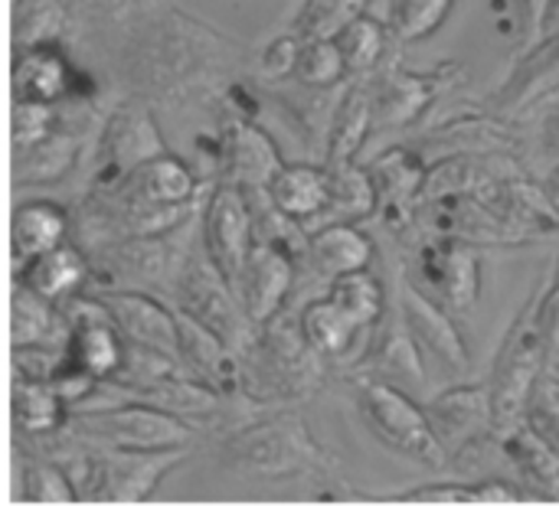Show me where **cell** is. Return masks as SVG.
Masks as SVG:
<instances>
[{"label": "cell", "mask_w": 559, "mask_h": 506, "mask_svg": "<svg viewBox=\"0 0 559 506\" xmlns=\"http://www.w3.org/2000/svg\"><path fill=\"white\" fill-rule=\"evenodd\" d=\"M242 59V46L226 33L180 10H160L128 29L118 69L138 98L180 105L226 92Z\"/></svg>", "instance_id": "obj_1"}, {"label": "cell", "mask_w": 559, "mask_h": 506, "mask_svg": "<svg viewBox=\"0 0 559 506\" xmlns=\"http://www.w3.org/2000/svg\"><path fill=\"white\" fill-rule=\"evenodd\" d=\"M223 465L252 478H301L328 468V451L308 429L298 409H272L239 422L219 451Z\"/></svg>", "instance_id": "obj_2"}, {"label": "cell", "mask_w": 559, "mask_h": 506, "mask_svg": "<svg viewBox=\"0 0 559 506\" xmlns=\"http://www.w3.org/2000/svg\"><path fill=\"white\" fill-rule=\"evenodd\" d=\"M242 396L259 409L292 406L318 393L324 380V357L305 340L301 327L285 324L282 314L259 327L255 340L239 353Z\"/></svg>", "instance_id": "obj_3"}, {"label": "cell", "mask_w": 559, "mask_h": 506, "mask_svg": "<svg viewBox=\"0 0 559 506\" xmlns=\"http://www.w3.org/2000/svg\"><path fill=\"white\" fill-rule=\"evenodd\" d=\"M200 242V226L187 222L157 236H131L92 249V278L98 288H144L174 298L177 281Z\"/></svg>", "instance_id": "obj_4"}, {"label": "cell", "mask_w": 559, "mask_h": 506, "mask_svg": "<svg viewBox=\"0 0 559 506\" xmlns=\"http://www.w3.org/2000/svg\"><path fill=\"white\" fill-rule=\"evenodd\" d=\"M550 285V272H544V278H537L531 298L521 304L518 317L511 321L498 353H495V366H491V399H495V422L498 432L514 429L518 422H524L527 415V402L540 383V376L550 370L547 363V344L540 334V321H537V308L540 298Z\"/></svg>", "instance_id": "obj_5"}, {"label": "cell", "mask_w": 559, "mask_h": 506, "mask_svg": "<svg viewBox=\"0 0 559 506\" xmlns=\"http://www.w3.org/2000/svg\"><path fill=\"white\" fill-rule=\"evenodd\" d=\"M354 402H357L360 422L383 448L429 471L445 465V451L432 432L426 406H419L403 386L373 373H357Z\"/></svg>", "instance_id": "obj_6"}, {"label": "cell", "mask_w": 559, "mask_h": 506, "mask_svg": "<svg viewBox=\"0 0 559 506\" xmlns=\"http://www.w3.org/2000/svg\"><path fill=\"white\" fill-rule=\"evenodd\" d=\"M66 432H72L85 445L98 448H124V451H170L193 448L200 429L167 409L151 402H111L105 409H75Z\"/></svg>", "instance_id": "obj_7"}, {"label": "cell", "mask_w": 559, "mask_h": 506, "mask_svg": "<svg viewBox=\"0 0 559 506\" xmlns=\"http://www.w3.org/2000/svg\"><path fill=\"white\" fill-rule=\"evenodd\" d=\"M174 308L190 314L193 321H200L203 327H210L216 337H223L236 353H242L259 327L252 324V317L246 314L236 288L229 285V278L210 262V255L203 252V245L197 242L180 281H177V291H174Z\"/></svg>", "instance_id": "obj_8"}, {"label": "cell", "mask_w": 559, "mask_h": 506, "mask_svg": "<svg viewBox=\"0 0 559 506\" xmlns=\"http://www.w3.org/2000/svg\"><path fill=\"white\" fill-rule=\"evenodd\" d=\"M432 432L445 461H468L488 442H498L495 399L488 383H455L426 402Z\"/></svg>", "instance_id": "obj_9"}, {"label": "cell", "mask_w": 559, "mask_h": 506, "mask_svg": "<svg viewBox=\"0 0 559 506\" xmlns=\"http://www.w3.org/2000/svg\"><path fill=\"white\" fill-rule=\"evenodd\" d=\"M426 294L442 301L449 311L465 314L481 294V258L478 245L429 232L413 252V275Z\"/></svg>", "instance_id": "obj_10"}, {"label": "cell", "mask_w": 559, "mask_h": 506, "mask_svg": "<svg viewBox=\"0 0 559 506\" xmlns=\"http://www.w3.org/2000/svg\"><path fill=\"white\" fill-rule=\"evenodd\" d=\"M160 150H167V144L157 131L154 105L138 95L121 101L102 128L92 186H115L141 160H147Z\"/></svg>", "instance_id": "obj_11"}, {"label": "cell", "mask_w": 559, "mask_h": 506, "mask_svg": "<svg viewBox=\"0 0 559 506\" xmlns=\"http://www.w3.org/2000/svg\"><path fill=\"white\" fill-rule=\"evenodd\" d=\"M200 245L210 255V262L229 278V285H236L239 272L246 268L255 249L252 206L242 186L216 180L200 213Z\"/></svg>", "instance_id": "obj_12"}, {"label": "cell", "mask_w": 559, "mask_h": 506, "mask_svg": "<svg viewBox=\"0 0 559 506\" xmlns=\"http://www.w3.org/2000/svg\"><path fill=\"white\" fill-rule=\"evenodd\" d=\"M462 72L455 62L439 69H406V65H386L373 79V101H377V131L390 128H413L455 82Z\"/></svg>", "instance_id": "obj_13"}, {"label": "cell", "mask_w": 559, "mask_h": 506, "mask_svg": "<svg viewBox=\"0 0 559 506\" xmlns=\"http://www.w3.org/2000/svg\"><path fill=\"white\" fill-rule=\"evenodd\" d=\"M285 167V157L272 134L252 118L229 111L216 137V177L242 190H262Z\"/></svg>", "instance_id": "obj_14"}, {"label": "cell", "mask_w": 559, "mask_h": 506, "mask_svg": "<svg viewBox=\"0 0 559 506\" xmlns=\"http://www.w3.org/2000/svg\"><path fill=\"white\" fill-rule=\"evenodd\" d=\"M400 314L416 337V344L452 376H465L472 370V350L465 344L462 327L455 324V311L426 294L409 275L400 281Z\"/></svg>", "instance_id": "obj_15"}, {"label": "cell", "mask_w": 559, "mask_h": 506, "mask_svg": "<svg viewBox=\"0 0 559 506\" xmlns=\"http://www.w3.org/2000/svg\"><path fill=\"white\" fill-rule=\"evenodd\" d=\"M367 167L380 193L377 216L386 222L390 232L406 236L419 222V209H423V190L429 177L426 154L419 147H390Z\"/></svg>", "instance_id": "obj_16"}, {"label": "cell", "mask_w": 559, "mask_h": 506, "mask_svg": "<svg viewBox=\"0 0 559 506\" xmlns=\"http://www.w3.org/2000/svg\"><path fill=\"white\" fill-rule=\"evenodd\" d=\"M419 222L436 236L462 239L472 245H527L531 242L478 193H452V196L426 200L419 209Z\"/></svg>", "instance_id": "obj_17"}, {"label": "cell", "mask_w": 559, "mask_h": 506, "mask_svg": "<svg viewBox=\"0 0 559 506\" xmlns=\"http://www.w3.org/2000/svg\"><path fill=\"white\" fill-rule=\"evenodd\" d=\"M75 85H79V65L66 56V49L52 36L26 39L13 46V56H10L13 98L66 105L72 101Z\"/></svg>", "instance_id": "obj_18"}, {"label": "cell", "mask_w": 559, "mask_h": 506, "mask_svg": "<svg viewBox=\"0 0 559 506\" xmlns=\"http://www.w3.org/2000/svg\"><path fill=\"white\" fill-rule=\"evenodd\" d=\"M115 327L128 344L160 350L167 357H180V314L177 308H167L154 291L144 288H98L95 291Z\"/></svg>", "instance_id": "obj_19"}, {"label": "cell", "mask_w": 559, "mask_h": 506, "mask_svg": "<svg viewBox=\"0 0 559 506\" xmlns=\"http://www.w3.org/2000/svg\"><path fill=\"white\" fill-rule=\"evenodd\" d=\"M295 272H298V258L292 252L269 242H255L246 268L233 285L255 327L275 321L285 311V301L295 285Z\"/></svg>", "instance_id": "obj_20"}, {"label": "cell", "mask_w": 559, "mask_h": 506, "mask_svg": "<svg viewBox=\"0 0 559 506\" xmlns=\"http://www.w3.org/2000/svg\"><path fill=\"white\" fill-rule=\"evenodd\" d=\"M478 196L491 209H498L511 226H518L531 242L559 232L557 206L550 203L544 183H534L524 173V167H514V170L495 177L485 190H478Z\"/></svg>", "instance_id": "obj_21"}, {"label": "cell", "mask_w": 559, "mask_h": 506, "mask_svg": "<svg viewBox=\"0 0 559 506\" xmlns=\"http://www.w3.org/2000/svg\"><path fill=\"white\" fill-rule=\"evenodd\" d=\"M180 314V366L183 373L210 383L213 389L226 393V396H242V360L239 353L216 337L210 327H203L200 321H193L190 314Z\"/></svg>", "instance_id": "obj_22"}, {"label": "cell", "mask_w": 559, "mask_h": 506, "mask_svg": "<svg viewBox=\"0 0 559 506\" xmlns=\"http://www.w3.org/2000/svg\"><path fill=\"white\" fill-rule=\"evenodd\" d=\"M559 92V33L540 36L524 49L518 65L511 69L508 82L495 92V108L501 115L531 108Z\"/></svg>", "instance_id": "obj_23"}, {"label": "cell", "mask_w": 559, "mask_h": 506, "mask_svg": "<svg viewBox=\"0 0 559 506\" xmlns=\"http://www.w3.org/2000/svg\"><path fill=\"white\" fill-rule=\"evenodd\" d=\"M72 216L52 200H16L10 213V258L20 272L29 258L69 242Z\"/></svg>", "instance_id": "obj_24"}, {"label": "cell", "mask_w": 559, "mask_h": 506, "mask_svg": "<svg viewBox=\"0 0 559 506\" xmlns=\"http://www.w3.org/2000/svg\"><path fill=\"white\" fill-rule=\"evenodd\" d=\"M377 258L373 239L360 229V222H324L308 232L305 262L321 278H337L347 272L370 268Z\"/></svg>", "instance_id": "obj_25"}, {"label": "cell", "mask_w": 559, "mask_h": 506, "mask_svg": "<svg viewBox=\"0 0 559 506\" xmlns=\"http://www.w3.org/2000/svg\"><path fill=\"white\" fill-rule=\"evenodd\" d=\"M423 347L416 344V337L409 334L403 314H396L393 321H383L377 327V337L370 340L360 370L357 373H373L383 376L403 389L423 386L426 383V370H423Z\"/></svg>", "instance_id": "obj_26"}, {"label": "cell", "mask_w": 559, "mask_h": 506, "mask_svg": "<svg viewBox=\"0 0 559 506\" xmlns=\"http://www.w3.org/2000/svg\"><path fill=\"white\" fill-rule=\"evenodd\" d=\"M377 128V101H373V82H354L341 92L334 111H331V128L324 141V164H341V160H357L364 150L370 131Z\"/></svg>", "instance_id": "obj_27"}, {"label": "cell", "mask_w": 559, "mask_h": 506, "mask_svg": "<svg viewBox=\"0 0 559 506\" xmlns=\"http://www.w3.org/2000/svg\"><path fill=\"white\" fill-rule=\"evenodd\" d=\"M13 278H23L33 291L62 304L72 294L85 291V285L92 281V255L79 242H62L29 258L20 272H13Z\"/></svg>", "instance_id": "obj_28"}, {"label": "cell", "mask_w": 559, "mask_h": 506, "mask_svg": "<svg viewBox=\"0 0 559 506\" xmlns=\"http://www.w3.org/2000/svg\"><path fill=\"white\" fill-rule=\"evenodd\" d=\"M115 186H121L128 196L144 203H197L200 180L193 170L170 150H160L147 160H141L128 177H121Z\"/></svg>", "instance_id": "obj_29"}, {"label": "cell", "mask_w": 559, "mask_h": 506, "mask_svg": "<svg viewBox=\"0 0 559 506\" xmlns=\"http://www.w3.org/2000/svg\"><path fill=\"white\" fill-rule=\"evenodd\" d=\"M82 154V134H75V128H69L62 118L59 124L36 144L13 150V177L23 186H43V183H59L62 177H69L79 164Z\"/></svg>", "instance_id": "obj_30"}, {"label": "cell", "mask_w": 559, "mask_h": 506, "mask_svg": "<svg viewBox=\"0 0 559 506\" xmlns=\"http://www.w3.org/2000/svg\"><path fill=\"white\" fill-rule=\"evenodd\" d=\"M498 448L531 491L559 501V451L544 435H537L527 422H518L514 429L498 432Z\"/></svg>", "instance_id": "obj_31"}, {"label": "cell", "mask_w": 559, "mask_h": 506, "mask_svg": "<svg viewBox=\"0 0 559 506\" xmlns=\"http://www.w3.org/2000/svg\"><path fill=\"white\" fill-rule=\"evenodd\" d=\"M423 154L432 150L439 157L449 154H514L518 137L508 124H501L498 118L488 115H468V118H455L442 128H436L432 134L423 137V144H416Z\"/></svg>", "instance_id": "obj_32"}, {"label": "cell", "mask_w": 559, "mask_h": 506, "mask_svg": "<svg viewBox=\"0 0 559 506\" xmlns=\"http://www.w3.org/2000/svg\"><path fill=\"white\" fill-rule=\"evenodd\" d=\"M10 415H13V429L16 435L29 438V442H43L59 435L69 419H72V406L49 386L39 380H16L13 376V389H10Z\"/></svg>", "instance_id": "obj_33"}, {"label": "cell", "mask_w": 559, "mask_h": 506, "mask_svg": "<svg viewBox=\"0 0 559 506\" xmlns=\"http://www.w3.org/2000/svg\"><path fill=\"white\" fill-rule=\"evenodd\" d=\"M328 193H331V180H328V164H285L275 180L269 183V196L272 203L298 219L305 229L308 222H318L328 209Z\"/></svg>", "instance_id": "obj_34"}, {"label": "cell", "mask_w": 559, "mask_h": 506, "mask_svg": "<svg viewBox=\"0 0 559 506\" xmlns=\"http://www.w3.org/2000/svg\"><path fill=\"white\" fill-rule=\"evenodd\" d=\"M66 337H69V324H66L62 304L43 298L23 278H13V291H10V344L13 347L66 344Z\"/></svg>", "instance_id": "obj_35"}, {"label": "cell", "mask_w": 559, "mask_h": 506, "mask_svg": "<svg viewBox=\"0 0 559 506\" xmlns=\"http://www.w3.org/2000/svg\"><path fill=\"white\" fill-rule=\"evenodd\" d=\"M328 180H331L328 209L318 219V226H324V222H364V219L377 216L380 193H377V180H373L370 167H364L357 160L328 164Z\"/></svg>", "instance_id": "obj_36"}, {"label": "cell", "mask_w": 559, "mask_h": 506, "mask_svg": "<svg viewBox=\"0 0 559 506\" xmlns=\"http://www.w3.org/2000/svg\"><path fill=\"white\" fill-rule=\"evenodd\" d=\"M298 327H301L305 340H308L328 363L347 360V357L360 347V337L370 334V330L357 327L331 298H321V301L305 304V311L298 314ZM373 334H377V330H373Z\"/></svg>", "instance_id": "obj_37"}, {"label": "cell", "mask_w": 559, "mask_h": 506, "mask_svg": "<svg viewBox=\"0 0 559 506\" xmlns=\"http://www.w3.org/2000/svg\"><path fill=\"white\" fill-rule=\"evenodd\" d=\"M328 298L357 327H364L370 334L386 321V288H383V281L370 268H360V272H347V275L331 278Z\"/></svg>", "instance_id": "obj_38"}, {"label": "cell", "mask_w": 559, "mask_h": 506, "mask_svg": "<svg viewBox=\"0 0 559 506\" xmlns=\"http://www.w3.org/2000/svg\"><path fill=\"white\" fill-rule=\"evenodd\" d=\"M390 26L386 20H377L373 13H364L357 16L341 36H337V46L344 52V62H347V72L354 79H367L373 75L383 59H386V49H390Z\"/></svg>", "instance_id": "obj_39"}, {"label": "cell", "mask_w": 559, "mask_h": 506, "mask_svg": "<svg viewBox=\"0 0 559 506\" xmlns=\"http://www.w3.org/2000/svg\"><path fill=\"white\" fill-rule=\"evenodd\" d=\"M459 0H390L386 26L396 43H423L442 29Z\"/></svg>", "instance_id": "obj_40"}, {"label": "cell", "mask_w": 559, "mask_h": 506, "mask_svg": "<svg viewBox=\"0 0 559 506\" xmlns=\"http://www.w3.org/2000/svg\"><path fill=\"white\" fill-rule=\"evenodd\" d=\"M373 0H301L295 33L301 39H337L357 16L370 13Z\"/></svg>", "instance_id": "obj_41"}, {"label": "cell", "mask_w": 559, "mask_h": 506, "mask_svg": "<svg viewBox=\"0 0 559 506\" xmlns=\"http://www.w3.org/2000/svg\"><path fill=\"white\" fill-rule=\"evenodd\" d=\"M20 494L26 504H79V494L66 474V468L43 455H29L23 461V471H20Z\"/></svg>", "instance_id": "obj_42"}, {"label": "cell", "mask_w": 559, "mask_h": 506, "mask_svg": "<svg viewBox=\"0 0 559 506\" xmlns=\"http://www.w3.org/2000/svg\"><path fill=\"white\" fill-rule=\"evenodd\" d=\"M347 62L337 39H305L295 82L308 88H337L347 79Z\"/></svg>", "instance_id": "obj_43"}, {"label": "cell", "mask_w": 559, "mask_h": 506, "mask_svg": "<svg viewBox=\"0 0 559 506\" xmlns=\"http://www.w3.org/2000/svg\"><path fill=\"white\" fill-rule=\"evenodd\" d=\"M56 124H59V105L13 98V108H10V141H13V150H23V147H29L36 141H43Z\"/></svg>", "instance_id": "obj_44"}, {"label": "cell", "mask_w": 559, "mask_h": 506, "mask_svg": "<svg viewBox=\"0 0 559 506\" xmlns=\"http://www.w3.org/2000/svg\"><path fill=\"white\" fill-rule=\"evenodd\" d=\"M524 422H527L537 435H544V438L559 451V376L554 370H547V373L540 376V383H537V389H534V396H531V402H527Z\"/></svg>", "instance_id": "obj_45"}, {"label": "cell", "mask_w": 559, "mask_h": 506, "mask_svg": "<svg viewBox=\"0 0 559 506\" xmlns=\"http://www.w3.org/2000/svg\"><path fill=\"white\" fill-rule=\"evenodd\" d=\"M301 46L305 39L292 29L285 36H275L262 56H259V69H262V79H272V82H282V79H295L298 72V59H301Z\"/></svg>", "instance_id": "obj_46"}, {"label": "cell", "mask_w": 559, "mask_h": 506, "mask_svg": "<svg viewBox=\"0 0 559 506\" xmlns=\"http://www.w3.org/2000/svg\"><path fill=\"white\" fill-rule=\"evenodd\" d=\"M396 501H403V504H481L478 484H426V487L403 491Z\"/></svg>", "instance_id": "obj_47"}, {"label": "cell", "mask_w": 559, "mask_h": 506, "mask_svg": "<svg viewBox=\"0 0 559 506\" xmlns=\"http://www.w3.org/2000/svg\"><path fill=\"white\" fill-rule=\"evenodd\" d=\"M537 321H540V334L547 344V363L554 370L559 363V281L547 285L540 308H537Z\"/></svg>", "instance_id": "obj_48"}, {"label": "cell", "mask_w": 559, "mask_h": 506, "mask_svg": "<svg viewBox=\"0 0 559 506\" xmlns=\"http://www.w3.org/2000/svg\"><path fill=\"white\" fill-rule=\"evenodd\" d=\"M547 7H550V0H514L518 20H521V33H524V43H527V46L540 39Z\"/></svg>", "instance_id": "obj_49"}, {"label": "cell", "mask_w": 559, "mask_h": 506, "mask_svg": "<svg viewBox=\"0 0 559 506\" xmlns=\"http://www.w3.org/2000/svg\"><path fill=\"white\" fill-rule=\"evenodd\" d=\"M537 141H540V150L554 157V164H559V92L547 101V111L537 128Z\"/></svg>", "instance_id": "obj_50"}, {"label": "cell", "mask_w": 559, "mask_h": 506, "mask_svg": "<svg viewBox=\"0 0 559 506\" xmlns=\"http://www.w3.org/2000/svg\"><path fill=\"white\" fill-rule=\"evenodd\" d=\"M559 33V0H550L547 7V16H544V29L540 36H557Z\"/></svg>", "instance_id": "obj_51"}, {"label": "cell", "mask_w": 559, "mask_h": 506, "mask_svg": "<svg viewBox=\"0 0 559 506\" xmlns=\"http://www.w3.org/2000/svg\"><path fill=\"white\" fill-rule=\"evenodd\" d=\"M544 190H547L550 203L557 206V213H559V164H554V167H550V173L544 177Z\"/></svg>", "instance_id": "obj_52"}, {"label": "cell", "mask_w": 559, "mask_h": 506, "mask_svg": "<svg viewBox=\"0 0 559 506\" xmlns=\"http://www.w3.org/2000/svg\"><path fill=\"white\" fill-rule=\"evenodd\" d=\"M550 281H559V252H557V262H554V268H550Z\"/></svg>", "instance_id": "obj_53"}]
</instances>
